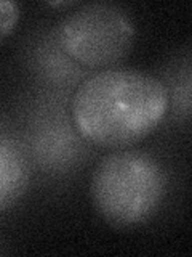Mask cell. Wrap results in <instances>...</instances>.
<instances>
[{"label":"cell","mask_w":192,"mask_h":257,"mask_svg":"<svg viewBox=\"0 0 192 257\" xmlns=\"http://www.w3.org/2000/svg\"><path fill=\"white\" fill-rule=\"evenodd\" d=\"M166 85L134 68H106L78 82L69 114L80 137L101 148H130L154 131L166 114Z\"/></svg>","instance_id":"obj_1"},{"label":"cell","mask_w":192,"mask_h":257,"mask_svg":"<svg viewBox=\"0 0 192 257\" xmlns=\"http://www.w3.org/2000/svg\"><path fill=\"white\" fill-rule=\"evenodd\" d=\"M166 195V172L148 151L120 148L96 164L90 196L108 223L130 228L152 219Z\"/></svg>","instance_id":"obj_2"},{"label":"cell","mask_w":192,"mask_h":257,"mask_svg":"<svg viewBox=\"0 0 192 257\" xmlns=\"http://www.w3.org/2000/svg\"><path fill=\"white\" fill-rule=\"evenodd\" d=\"M56 37L72 61L85 69L114 68L134 44V24L118 7L90 4L64 18Z\"/></svg>","instance_id":"obj_3"},{"label":"cell","mask_w":192,"mask_h":257,"mask_svg":"<svg viewBox=\"0 0 192 257\" xmlns=\"http://www.w3.org/2000/svg\"><path fill=\"white\" fill-rule=\"evenodd\" d=\"M28 180L29 166L24 151L12 139L0 135V211L18 201Z\"/></svg>","instance_id":"obj_4"},{"label":"cell","mask_w":192,"mask_h":257,"mask_svg":"<svg viewBox=\"0 0 192 257\" xmlns=\"http://www.w3.org/2000/svg\"><path fill=\"white\" fill-rule=\"evenodd\" d=\"M20 18V7L12 0H0V40L12 32Z\"/></svg>","instance_id":"obj_5"}]
</instances>
